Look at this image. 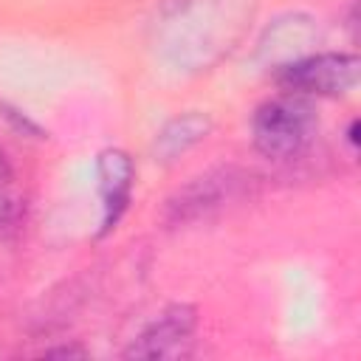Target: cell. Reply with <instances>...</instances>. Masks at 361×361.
<instances>
[{"label": "cell", "instance_id": "cell-1", "mask_svg": "<svg viewBox=\"0 0 361 361\" xmlns=\"http://www.w3.org/2000/svg\"><path fill=\"white\" fill-rule=\"evenodd\" d=\"M254 0H164L152 23L155 54L178 71L217 65L243 37Z\"/></svg>", "mask_w": 361, "mask_h": 361}, {"label": "cell", "instance_id": "cell-2", "mask_svg": "<svg viewBox=\"0 0 361 361\" xmlns=\"http://www.w3.org/2000/svg\"><path fill=\"white\" fill-rule=\"evenodd\" d=\"M316 135V113L310 99L282 93L262 102L251 116V144L268 161L299 158Z\"/></svg>", "mask_w": 361, "mask_h": 361}, {"label": "cell", "instance_id": "cell-3", "mask_svg": "<svg viewBox=\"0 0 361 361\" xmlns=\"http://www.w3.org/2000/svg\"><path fill=\"white\" fill-rule=\"evenodd\" d=\"M279 85L288 93L305 96V99H338L347 96L358 87V76H361V65L355 54H336V51H324V54H310L299 62H293L290 68L279 71Z\"/></svg>", "mask_w": 361, "mask_h": 361}, {"label": "cell", "instance_id": "cell-4", "mask_svg": "<svg viewBox=\"0 0 361 361\" xmlns=\"http://www.w3.org/2000/svg\"><path fill=\"white\" fill-rule=\"evenodd\" d=\"M245 186V175L237 169H212L197 178H192L183 189H178L166 200V223L169 226H186L209 217L212 212L231 203L240 189Z\"/></svg>", "mask_w": 361, "mask_h": 361}, {"label": "cell", "instance_id": "cell-5", "mask_svg": "<svg viewBox=\"0 0 361 361\" xmlns=\"http://www.w3.org/2000/svg\"><path fill=\"white\" fill-rule=\"evenodd\" d=\"M197 330V310L192 305H169L161 310L124 350L127 358H166L178 361L192 353Z\"/></svg>", "mask_w": 361, "mask_h": 361}, {"label": "cell", "instance_id": "cell-6", "mask_svg": "<svg viewBox=\"0 0 361 361\" xmlns=\"http://www.w3.org/2000/svg\"><path fill=\"white\" fill-rule=\"evenodd\" d=\"M316 45H319L316 20L302 11H288L265 25V31L257 42V59L262 68L279 73V71L290 68L293 62L316 54Z\"/></svg>", "mask_w": 361, "mask_h": 361}, {"label": "cell", "instance_id": "cell-7", "mask_svg": "<svg viewBox=\"0 0 361 361\" xmlns=\"http://www.w3.org/2000/svg\"><path fill=\"white\" fill-rule=\"evenodd\" d=\"M133 183H135V164L124 149L107 147L96 155V192L102 203L99 237L110 234L124 217L133 197Z\"/></svg>", "mask_w": 361, "mask_h": 361}, {"label": "cell", "instance_id": "cell-8", "mask_svg": "<svg viewBox=\"0 0 361 361\" xmlns=\"http://www.w3.org/2000/svg\"><path fill=\"white\" fill-rule=\"evenodd\" d=\"M209 133H212V118L206 113H197V110L180 113V116L169 118L155 133L152 152H155V158L161 164H172L180 155H186L189 149H195L200 141H206Z\"/></svg>", "mask_w": 361, "mask_h": 361}, {"label": "cell", "instance_id": "cell-9", "mask_svg": "<svg viewBox=\"0 0 361 361\" xmlns=\"http://www.w3.org/2000/svg\"><path fill=\"white\" fill-rule=\"evenodd\" d=\"M11 212H14L11 195L6 192V180H0V226H6L11 220Z\"/></svg>", "mask_w": 361, "mask_h": 361}, {"label": "cell", "instance_id": "cell-10", "mask_svg": "<svg viewBox=\"0 0 361 361\" xmlns=\"http://www.w3.org/2000/svg\"><path fill=\"white\" fill-rule=\"evenodd\" d=\"M347 141H350V147H353V149L358 147V121H350V130H347Z\"/></svg>", "mask_w": 361, "mask_h": 361}]
</instances>
